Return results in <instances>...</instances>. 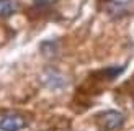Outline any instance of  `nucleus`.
I'll use <instances>...</instances> for the list:
<instances>
[{"label":"nucleus","mask_w":134,"mask_h":131,"mask_svg":"<svg viewBox=\"0 0 134 131\" xmlns=\"http://www.w3.org/2000/svg\"><path fill=\"white\" fill-rule=\"evenodd\" d=\"M97 124L102 131H118L124 124V115L116 110H106L97 115Z\"/></svg>","instance_id":"f257e3e1"},{"label":"nucleus","mask_w":134,"mask_h":131,"mask_svg":"<svg viewBox=\"0 0 134 131\" xmlns=\"http://www.w3.org/2000/svg\"><path fill=\"white\" fill-rule=\"evenodd\" d=\"M113 3H116V5H128L131 2H134V0H111Z\"/></svg>","instance_id":"20e7f679"},{"label":"nucleus","mask_w":134,"mask_h":131,"mask_svg":"<svg viewBox=\"0 0 134 131\" xmlns=\"http://www.w3.org/2000/svg\"><path fill=\"white\" fill-rule=\"evenodd\" d=\"M16 10V5L13 0H0V18H7L13 15Z\"/></svg>","instance_id":"7ed1b4c3"},{"label":"nucleus","mask_w":134,"mask_h":131,"mask_svg":"<svg viewBox=\"0 0 134 131\" xmlns=\"http://www.w3.org/2000/svg\"><path fill=\"white\" fill-rule=\"evenodd\" d=\"M28 126V120L21 113H7L0 118L2 131H21Z\"/></svg>","instance_id":"f03ea898"}]
</instances>
